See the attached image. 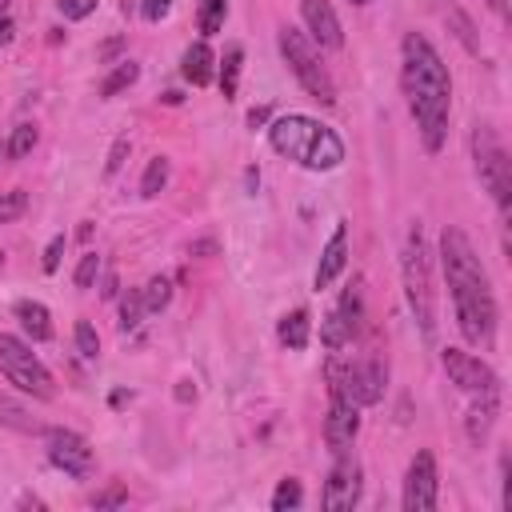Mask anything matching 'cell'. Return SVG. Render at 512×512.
I'll list each match as a JSON object with an SVG mask.
<instances>
[{
	"instance_id": "cell-36",
	"label": "cell",
	"mask_w": 512,
	"mask_h": 512,
	"mask_svg": "<svg viewBox=\"0 0 512 512\" xmlns=\"http://www.w3.org/2000/svg\"><path fill=\"white\" fill-rule=\"evenodd\" d=\"M124 156H128V136H120V140L112 144L108 164H104V176H116V172H120V164H124Z\"/></svg>"
},
{
	"instance_id": "cell-46",
	"label": "cell",
	"mask_w": 512,
	"mask_h": 512,
	"mask_svg": "<svg viewBox=\"0 0 512 512\" xmlns=\"http://www.w3.org/2000/svg\"><path fill=\"white\" fill-rule=\"evenodd\" d=\"M0 152H4V144H0Z\"/></svg>"
},
{
	"instance_id": "cell-25",
	"label": "cell",
	"mask_w": 512,
	"mask_h": 512,
	"mask_svg": "<svg viewBox=\"0 0 512 512\" xmlns=\"http://www.w3.org/2000/svg\"><path fill=\"white\" fill-rule=\"evenodd\" d=\"M136 76H140V64H132V60H120L104 80H100V96H116V92H124L128 84H136Z\"/></svg>"
},
{
	"instance_id": "cell-7",
	"label": "cell",
	"mask_w": 512,
	"mask_h": 512,
	"mask_svg": "<svg viewBox=\"0 0 512 512\" xmlns=\"http://www.w3.org/2000/svg\"><path fill=\"white\" fill-rule=\"evenodd\" d=\"M0 372L8 376V384H16L20 392L36 396V400H52L56 396V384H52V372L40 364V356L20 340V336H0Z\"/></svg>"
},
{
	"instance_id": "cell-37",
	"label": "cell",
	"mask_w": 512,
	"mask_h": 512,
	"mask_svg": "<svg viewBox=\"0 0 512 512\" xmlns=\"http://www.w3.org/2000/svg\"><path fill=\"white\" fill-rule=\"evenodd\" d=\"M60 256H64V236H52L48 248H44V260H40L44 272H56V268H60Z\"/></svg>"
},
{
	"instance_id": "cell-26",
	"label": "cell",
	"mask_w": 512,
	"mask_h": 512,
	"mask_svg": "<svg viewBox=\"0 0 512 512\" xmlns=\"http://www.w3.org/2000/svg\"><path fill=\"white\" fill-rule=\"evenodd\" d=\"M140 296H144V308H148V312H164L168 300H172V280H168V276H152V280L140 288Z\"/></svg>"
},
{
	"instance_id": "cell-18",
	"label": "cell",
	"mask_w": 512,
	"mask_h": 512,
	"mask_svg": "<svg viewBox=\"0 0 512 512\" xmlns=\"http://www.w3.org/2000/svg\"><path fill=\"white\" fill-rule=\"evenodd\" d=\"M16 320H20V328H24V336L28 340H48L52 336V316H48V308L40 304V300H16Z\"/></svg>"
},
{
	"instance_id": "cell-14",
	"label": "cell",
	"mask_w": 512,
	"mask_h": 512,
	"mask_svg": "<svg viewBox=\"0 0 512 512\" xmlns=\"http://www.w3.org/2000/svg\"><path fill=\"white\" fill-rule=\"evenodd\" d=\"M300 12H304L312 44H320V48H340L344 44V28H340V20H336L328 0H300Z\"/></svg>"
},
{
	"instance_id": "cell-27",
	"label": "cell",
	"mask_w": 512,
	"mask_h": 512,
	"mask_svg": "<svg viewBox=\"0 0 512 512\" xmlns=\"http://www.w3.org/2000/svg\"><path fill=\"white\" fill-rule=\"evenodd\" d=\"M140 316H148V308H144L140 288H132V292L120 300V332H132V328L140 324Z\"/></svg>"
},
{
	"instance_id": "cell-35",
	"label": "cell",
	"mask_w": 512,
	"mask_h": 512,
	"mask_svg": "<svg viewBox=\"0 0 512 512\" xmlns=\"http://www.w3.org/2000/svg\"><path fill=\"white\" fill-rule=\"evenodd\" d=\"M56 8H60L64 20H84V16L96 12V0H56Z\"/></svg>"
},
{
	"instance_id": "cell-32",
	"label": "cell",
	"mask_w": 512,
	"mask_h": 512,
	"mask_svg": "<svg viewBox=\"0 0 512 512\" xmlns=\"http://www.w3.org/2000/svg\"><path fill=\"white\" fill-rule=\"evenodd\" d=\"M96 272H100V256L96 252H84L80 256V264H76V288H92V280H96Z\"/></svg>"
},
{
	"instance_id": "cell-19",
	"label": "cell",
	"mask_w": 512,
	"mask_h": 512,
	"mask_svg": "<svg viewBox=\"0 0 512 512\" xmlns=\"http://www.w3.org/2000/svg\"><path fill=\"white\" fill-rule=\"evenodd\" d=\"M240 64H244V48H240V44H228L224 56L216 60V80H220L224 100H232L236 88H240Z\"/></svg>"
},
{
	"instance_id": "cell-38",
	"label": "cell",
	"mask_w": 512,
	"mask_h": 512,
	"mask_svg": "<svg viewBox=\"0 0 512 512\" xmlns=\"http://www.w3.org/2000/svg\"><path fill=\"white\" fill-rule=\"evenodd\" d=\"M168 12H172V0H144V4H140V16H144V20H152V24H156V20H164Z\"/></svg>"
},
{
	"instance_id": "cell-42",
	"label": "cell",
	"mask_w": 512,
	"mask_h": 512,
	"mask_svg": "<svg viewBox=\"0 0 512 512\" xmlns=\"http://www.w3.org/2000/svg\"><path fill=\"white\" fill-rule=\"evenodd\" d=\"M100 292H104V296H116V276H112V272L104 276V288H100Z\"/></svg>"
},
{
	"instance_id": "cell-30",
	"label": "cell",
	"mask_w": 512,
	"mask_h": 512,
	"mask_svg": "<svg viewBox=\"0 0 512 512\" xmlns=\"http://www.w3.org/2000/svg\"><path fill=\"white\" fill-rule=\"evenodd\" d=\"M24 208H28V192H24V188L4 192V196H0V224H12L16 216H24Z\"/></svg>"
},
{
	"instance_id": "cell-44",
	"label": "cell",
	"mask_w": 512,
	"mask_h": 512,
	"mask_svg": "<svg viewBox=\"0 0 512 512\" xmlns=\"http://www.w3.org/2000/svg\"><path fill=\"white\" fill-rule=\"evenodd\" d=\"M4 12H8V0H0V16H4Z\"/></svg>"
},
{
	"instance_id": "cell-23",
	"label": "cell",
	"mask_w": 512,
	"mask_h": 512,
	"mask_svg": "<svg viewBox=\"0 0 512 512\" xmlns=\"http://www.w3.org/2000/svg\"><path fill=\"white\" fill-rule=\"evenodd\" d=\"M168 176H172V164H168V156H152L148 160V168H144V180H140V196H160L164 188H168Z\"/></svg>"
},
{
	"instance_id": "cell-2",
	"label": "cell",
	"mask_w": 512,
	"mask_h": 512,
	"mask_svg": "<svg viewBox=\"0 0 512 512\" xmlns=\"http://www.w3.org/2000/svg\"><path fill=\"white\" fill-rule=\"evenodd\" d=\"M400 84H404V96H408V108L416 116L424 148L440 152L444 140H448L452 80H448V68L440 60V52L420 32H408L404 44H400Z\"/></svg>"
},
{
	"instance_id": "cell-16",
	"label": "cell",
	"mask_w": 512,
	"mask_h": 512,
	"mask_svg": "<svg viewBox=\"0 0 512 512\" xmlns=\"http://www.w3.org/2000/svg\"><path fill=\"white\" fill-rule=\"evenodd\" d=\"M496 412H500V392H480V396H476V404L468 408V420H464V428H468V440H472L476 448L488 440Z\"/></svg>"
},
{
	"instance_id": "cell-41",
	"label": "cell",
	"mask_w": 512,
	"mask_h": 512,
	"mask_svg": "<svg viewBox=\"0 0 512 512\" xmlns=\"http://www.w3.org/2000/svg\"><path fill=\"white\" fill-rule=\"evenodd\" d=\"M260 120H268V108H252L248 112V124H260Z\"/></svg>"
},
{
	"instance_id": "cell-11",
	"label": "cell",
	"mask_w": 512,
	"mask_h": 512,
	"mask_svg": "<svg viewBox=\"0 0 512 512\" xmlns=\"http://www.w3.org/2000/svg\"><path fill=\"white\" fill-rule=\"evenodd\" d=\"M44 436H48V460L64 476H72V480L92 476V448H88V440L80 432H72V428H48Z\"/></svg>"
},
{
	"instance_id": "cell-1",
	"label": "cell",
	"mask_w": 512,
	"mask_h": 512,
	"mask_svg": "<svg viewBox=\"0 0 512 512\" xmlns=\"http://www.w3.org/2000/svg\"><path fill=\"white\" fill-rule=\"evenodd\" d=\"M440 264H444V280H448L456 324H460L464 340L476 344V348H492V340H496V296H492L488 272H484L472 240L460 228L440 232Z\"/></svg>"
},
{
	"instance_id": "cell-12",
	"label": "cell",
	"mask_w": 512,
	"mask_h": 512,
	"mask_svg": "<svg viewBox=\"0 0 512 512\" xmlns=\"http://www.w3.org/2000/svg\"><path fill=\"white\" fill-rule=\"evenodd\" d=\"M356 500H360V464L348 452H340L332 472H328V480H324L320 504L328 512H344V508H356Z\"/></svg>"
},
{
	"instance_id": "cell-17",
	"label": "cell",
	"mask_w": 512,
	"mask_h": 512,
	"mask_svg": "<svg viewBox=\"0 0 512 512\" xmlns=\"http://www.w3.org/2000/svg\"><path fill=\"white\" fill-rule=\"evenodd\" d=\"M180 72H184V80H188V84H196V88L212 84V76H216V56H212V48H208L204 40H196V44L184 52Z\"/></svg>"
},
{
	"instance_id": "cell-9",
	"label": "cell",
	"mask_w": 512,
	"mask_h": 512,
	"mask_svg": "<svg viewBox=\"0 0 512 512\" xmlns=\"http://www.w3.org/2000/svg\"><path fill=\"white\" fill-rule=\"evenodd\" d=\"M440 500V472H436V456L428 448H420L408 464L404 476V512H432Z\"/></svg>"
},
{
	"instance_id": "cell-3",
	"label": "cell",
	"mask_w": 512,
	"mask_h": 512,
	"mask_svg": "<svg viewBox=\"0 0 512 512\" xmlns=\"http://www.w3.org/2000/svg\"><path fill=\"white\" fill-rule=\"evenodd\" d=\"M268 140H272V148H276L280 156L296 160V164L308 168V172H332V168H340V160H344L340 136H336L328 124H320V120H312V116H300V112L276 116V120L268 124Z\"/></svg>"
},
{
	"instance_id": "cell-22",
	"label": "cell",
	"mask_w": 512,
	"mask_h": 512,
	"mask_svg": "<svg viewBox=\"0 0 512 512\" xmlns=\"http://www.w3.org/2000/svg\"><path fill=\"white\" fill-rule=\"evenodd\" d=\"M0 424L4 428H16V432H24V436H36V432H48L40 420H32L28 416V408H20L12 396H0Z\"/></svg>"
},
{
	"instance_id": "cell-29",
	"label": "cell",
	"mask_w": 512,
	"mask_h": 512,
	"mask_svg": "<svg viewBox=\"0 0 512 512\" xmlns=\"http://www.w3.org/2000/svg\"><path fill=\"white\" fill-rule=\"evenodd\" d=\"M300 500H304V488H300V480H280L276 484V492H272V508L276 512H284V508H300Z\"/></svg>"
},
{
	"instance_id": "cell-15",
	"label": "cell",
	"mask_w": 512,
	"mask_h": 512,
	"mask_svg": "<svg viewBox=\"0 0 512 512\" xmlns=\"http://www.w3.org/2000/svg\"><path fill=\"white\" fill-rule=\"evenodd\" d=\"M344 264H348V224L344 220H336V228H332V236H328V244H324V252H320V264H316V288H328L340 272H344Z\"/></svg>"
},
{
	"instance_id": "cell-5",
	"label": "cell",
	"mask_w": 512,
	"mask_h": 512,
	"mask_svg": "<svg viewBox=\"0 0 512 512\" xmlns=\"http://www.w3.org/2000/svg\"><path fill=\"white\" fill-rule=\"evenodd\" d=\"M280 52H284V64L292 68V76L300 80V88L320 100V104H336V84L320 60V48L308 40V32L300 28H280Z\"/></svg>"
},
{
	"instance_id": "cell-4",
	"label": "cell",
	"mask_w": 512,
	"mask_h": 512,
	"mask_svg": "<svg viewBox=\"0 0 512 512\" xmlns=\"http://www.w3.org/2000/svg\"><path fill=\"white\" fill-rule=\"evenodd\" d=\"M400 272H404V296H408V308H412V316H416L424 340H432V336H436V288H432V256H428L420 220L408 228Z\"/></svg>"
},
{
	"instance_id": "cell-40",
	"label": "cell",
	"mask_w": 512,
	"mask_h": 512,
	"mask_svg": "<svg viewBox=\"0 0 512 512\" xmlns=\"http://www.w3.org/2000/svg\"><path fill=\"white\" fill-rule=\"evenodd\" d=\"M8 40H12V20L0 16V44H8Z\"/></svg>"
},
{
	"instance_id": "cell-33",
	"label": "cell",
	"mask_w": 512,
	"mask_h": 512,
	"mask_svg": "<svg viewBox=\"0 0 512 512\" xmlns=\"http://www.w3.org/2000/svg\"><path fill=\"white\" fill-rule=\"evenodd\" d=\"M448 24L456 28V40H460L464 48H472V52H476V36H472V20H468V16L460 12V8H452V12H448Z\"/></svg>"
},
{
	"instance_id": "cell-43",
	"label": "cell",
	"mask_w": 512,
	"mask_h": 512,
	"mask_svg": "<svg viewBox=\"0 0 512 512\" xmlns=\"http://www.w3.org/2000/svg\"><path fill=\"white\" fill-rule=\"evenodd\" d=\"M176 396H180V400H192V396H196V388H188V380H184V384L176 388Z\"/></svg>"
},
{
	"instance_id": "cell-10",
	"label": "cell",
	"mask_w": 512,
	"mask_h": 512,
	"mask_svg": "<svg viewBox=\"0 0 512 512\" xmlns=\"http://www.w3.org/2000/svg\"><path fill=\"white\" fill-rule=\"evenodd\" d=\"M440 364H444L448 380H452L456 388L472 392V396H480V392H500L496 372H492L480 356H472V352H464V348H444V352H440Z\"/></svg>"
},
{
	"instance_id": "cell-45",
	"label": "cell",
	"mask_w": 512,
	"mask_h": 512,
	"mask_svg": "<svg viewBox=\"0 0 512 512\" xmlns=\"http://www.w3.org/2000/svg\"><path fill=\"white\" fill-rule=\"evenodd\" d=\"M352 4H368V0H352Z\"/></svg>"
},
{
	"instance_id": "cell-39",
	"label": "cell",
	"mask_w": 512,
	"mask_h": 512,
	"mask_svg": "<svg viewBox=\"0 0 512 512\" xmlns=\"http://www.w3.org/2000/svg\"><path fill=\"white\" fill-rule=\"evenodd\" d=\"M120 48H124V40H108V44L100 48V60H112V56H116Z\"/></svg>"
},
{
	"instance_id": "cell-13",
	"label": "cell",
	"mask_w": 512,
	"mask_h": 512,
	"mask_svg": "<svg viewBox=\"0 0 512 512\" xmlns=\"http://www.w3.org/2000/svg\"><path fill=\"white\" fill-rule=\"evenodd\" d=\"M356 432H360V404H352L344 396H332V408L324 416V440H328V448L336 456L348 452L352 440H356Z\"/></svg>"
},
{
	"instance_id": "cell-34",
	"label": "cell",
	"mask_w": 512,
	"mask_h": 512,
	"mask_svg": "<svg viewBox=\"0 0 512 512\" xmlns=\"http://www.w3.org/2000/svg\"><path fill=\"white\" fill-rule=\"evenodd\" d=\"M124 500H128V488L124 484H108L104 492L92 496V508H120Z\"/></svg>"
},
{
	"instance_id": "cell-20",
	"label": "cell",
	"mask_w": 512,
	"mask_h": 512,
	"mask_svg": "<svg viewBox=\"0 0 512 512\" xmlns=\"http://www.w3.org/2000/svg\"><path fill=\"white\" fill-rule=\"evenodd\" d=\"M332 312L340 316V324L348 328V336L360 332V320H364V292H360V280H352V284L344 288V296H340V304H336Z\"/></svg>"
},
{
	"instance_id": "cell-28",
	"label": "cell",
	"mask_w": 512,
	"mask_h": 512,
	"mask_svg": "<svg viewBox=\"0 0 512 512\" xmlns=\"http://www.w3.org/2000/svg\"><path fill=\"white\" fill-rule=\"evenodd\" d=\"M32 148H36V124H16V128H12V140H8L4 152H8L12 160H24Z\"/></svg>"
},
{
	"instance_id": "cell-31",
	"label": "cell",
	"mask_w": 512,
	"mask_h": 512,
	"mask_svg": "<svg viewBox=\"0 0 512 512\" xmlns=\"http://www.w3.org/2000/svg\"><path fill=\"white\" fill-rule=\"evenodd\" d=\"M76 352H80L84 360H96V352H100V336H96V328H92L88 320L76 324Z\"/></svg>"
},
{
	"instance_id": "cell-24",
	"label": "cell",
	"mask_w": 512,
	"mask_h": 512,
	"mask_svg": "<svg viewBox=\"0 0 512 512\" xmlns=\"http://www.w3.org/2000/svg\"><path fill=\"white\" fill-rule=\"evenodd\" d=\"M224 16H228V0H200V4H196L200 36H216V32L224 28Z\"/></svg>"
},
{
	"instance_id": "cell-6",
	"label": "cell",
	"mask_w": 512,
	"mask_h": 512,
	"mask_svg": "<svg viewBox=\"0 0 512 512\" xmlns=\"http://www.w3.org/2000/svg\"><path fill=\"white\" fill-rule=\"evenodd\" d=\"M472 160H476L480 184L488 188L496 208L508 216V208H512V160L488 124H476V132H472Z\"/></svg>"
},
{
	"instance_id": "cell-8",
	"label": "cell",
	"mask_w": 512,
	"mask_h": 512,
	"mask_svg": "<svg viewBox=\"0 0 512 512\" xmlns=\"http://www.w3.org/2000/svg\"><path fill=\"white\" fill-rule=\"evenodd\" d=\"M384 364L380 360H328V388L352 404H380L384 396Z\"/></svg>"
},
{
	"instance_id": "cell-21",
	"label": "cell",
	"mask_w": 512,
	"mask_h": 512,
	"mask_svg": "<svg viewBox=\"0 0 512 512\" xmlns=\"http://www.w3.org/2000/svg\"><path fill=\"white\" fill-rule=\"evenodd\" d=\"M308 340H312V316L304 308L280 316V344L284 348H308Z\"/></svg>"
}]
</instances>
